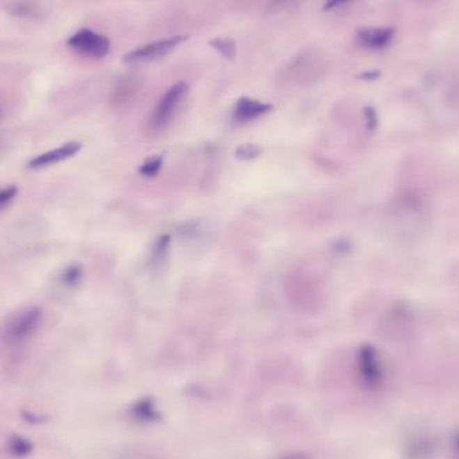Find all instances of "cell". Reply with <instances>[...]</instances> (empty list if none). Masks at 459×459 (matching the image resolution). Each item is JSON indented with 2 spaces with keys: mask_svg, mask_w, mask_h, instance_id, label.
Here are the masks:
<instances>
[{
  "mask_svg": "<svg viewBox=\"0 0 459 459\" xmlns=\"http://www.w3.org/2000/svg\"><path fill=\"white\" fill-rule=\"evenodd\" d=\"M42 321V311L38 306H29L13 317L6 327V337L10 343L19 344L24 343L39 328Z\"/></svg>",
  "mask_w": 459,
  "mask_h": 459,
  "instance_id": "6da1fadb",
  "label": "cell"
},
{
  "mask_svg": "<svg viewBox=\"0 0 459 459\" xmlns=\"http://www.w3.org/2000/svg\"><path fill=\"white\" fill-rule=\"evenodd\" d=\"M188 84L183 81L176 82L172 85L164 95L160 98L159 104L156 105L155 111L152 113V125L156 129H162L173 118L175 111L180 107L184 98L188 94Z\"/></svg>",
  "mask_w": 459,
  "mask_h": 459,
  "instance_id": "7a4b0ae2",
  "label": "cell"
},
{
  "mask_svg": "<svg viewBox=\"0 0 459 459\" xmlns=\"http://www.w3.org/2000/svg\"><path fill=\"white\" fill-rule=\"evenodd\" d=\"M68 45L82 56L102 58L111 50V42L89 29H82L68 40Z\"/></svg>",
  "mask_w": 459,
  "mask_h": 459,
  "instance_id": "3957f363",
  "label": "cell"
},
{
  "mask_svg": "<svg viewBox=\"0 0 459 459\" xmlns=\"http://www.w3.org/2000/svg\"><path fill=\"white\" fill-rule=\"evenodd\" d=\"M187 36H176V37L166 38L156 42H152L146 45L137 50H133L124 56L123 61L125 63H139V62H149L157 58L166 56L169 52H172L176 46L187 40Z\"/></svg>",
  "mask_w": 459,
  "mask_h": 459,
  "instance_id": "277c9868",
  "label": "cell"
},
{
  "mask_svg": "<svg viewBox=\"0 0 459 459\" xmlns=\"http://www.w3.org/2000/svg\"><path fill=\"white\" fill-rule=\"evenodd\" d=\"M81 148H82V144L79 141L66 143L62 147L52 149L42 155H38L37 157H34L33 160L29 162V168L38 169V168H45V166H56L58 163L65 162L75 156L81 150Z\"/></svg>",
  "mask_w": 459,
  "mask_h": 459,
  "instance_id": "5b68a950",
  "label": "cell"
},
{
  "mask_svg": "<svg viewBox=\"0 0 459 459\" xmlns=\"http://www.w3.org/2000/svg\"><path fill=\"white\" fill-rule=\"evenodd\" d=\"M360 372L368 384H376L382 378V368L376 350L372 347H363L359 355Z\"/></svg>",
  "mask_w": 459,
  "mask_h": 459,
  "instance_id": "8992f818",
  "label": "cell"
},
{
  "mask_svg": "<svg viewBox=\"0 0 459 459\" xmlns=\"http://www.w3.org/2000/svg\"><path fill=\"white\" fill-rule=\"evenodd\" d=\"M272 109H273L272 104H265V102H260L258 100L242 97L235 105L234 118L237 121H240V123H246V121L256 120L258 117L266 114L267 111H270Z\"/></svg>",
  "mask_w": 459,
  "mask_h": 459,
  "instance_id": "52a82bcc",
  "label": "cell"
},
{
  "mask_svg": "<svg viewBox=\"0 0 459 459\" xmlns=\"http://www.w3.org/2000/svg\"><path fill=\"white\" fill-rule=\"evenodd\" d=\"M394 37V31L389 29L367 27L357 30V40L368 49H382L387 46Z\"/></svg>",
  "mask_w": 459,
  "mask_h": 459,
  "instance_id": "ba28073f",
  "label": "cell"
},
{
  "mask_svg": "<svg viewBox=\"0 0 459 459\" xmlns=\"http://www.w3.org/2000/svg\"><path fill=\"white\" fill-rule=\"evenodd\" d=\"M208 43L212 49H215L221 56H224L228 61H233L237 56V46L230 39L217 38V39H211Z\"/></svg>",
  "mask_w": 459,
  "mask_h": 459,
  "instance_id": "9c48e42d",
  "label": "cell"
},
{
  "mask_svg": "<svg viewBox=\"0 0 459 459\" xmlns=\"http://www.w3.org/2000/svg\"><path fill=\"white\" fill-rule=\"evenodd\" d=\"M10 450L13 454L23 457L33 451V443L20 435H14L10 439Z\"/></svg>",
  "mask_w": 459,
  "mask_h": 459,
  "instance_id": "30bf717a",
  "label": "cell"
},
{
  "mask_svg": "<svg viewBox=\"0 0 459 459\" xmlns=\"http://www.w3.org/2000/svg\"><path fill=\"white\" fill-rule=\"evenodd\" d=\"M82 279V267L79 265H70L62 273V281L68 286H77Z\"/></svg>",
  "mask_w": 459,
  "mask_h": 459,
  "instance_id": "8fae6325",
  "label": "cell"
},
{
  "mask_svg": "<svg viewBox=\"0 0 459 459\" xmlns=\"http://www.w3.org/2000/svg\"><path fill=\"white\" fill-rule=\"evenodd\" d=\"M163 166V159L162 157H152L147 160L143 166H140V173L148 176V178H153L159 173L160 168Z\"/></svg>",
  "mask_w": 459,
  "mask_h": 459,
  "instance_id": "7c38bea8",
  "label": "cell"
},
{
  "mask_svg": "<svg viewBox=\"0 0 459 459\" xmlns=\"http://www.w3.org/2000/svg\"><path fill=\"white\" fill-rule=\"evenodd\" d=\"M18 195V188L15 185H7L4 188H0V210L6 208L14 202V199Z\"/></svg>",
  "mask_w": 459,
  "mask_h": 459,
  "instance_id": "4fadbf2b",
  "label": "cell"
},
{
  "mask_svg": "<svg viewBox=\"0 0 459 459\" xmlns=\"http://www.w3.org/2000/svg\"><path fill=\"white\" fill-rule=\"evenodd\" d=\"M259 153H260V148L253 146V144H247V146L239 148L237 150V157L242 160H250V159L259 156Z\"/></svg>",
  "mask_w": 459,
  "mask_h": 459,
  "instance_id": "5bb4252c",
  "label": "cell"
},
{
  "mask_svg": "<svg viewBox=\"0 0 459 459\" xmlns=\"http://www.w3.org/2000/svg\"><path fill=\"white\" fill-rule=\"evenodd\" d=\"M349 0H327L325 4H324V10L325 11H331V10H334L345 3H348Z\"/></svg>",
  "mask_w": 459,
  "mask_h": 459,
  "instance_id": "9a60e30c",
  "label": "cell"
}]
</instances>
